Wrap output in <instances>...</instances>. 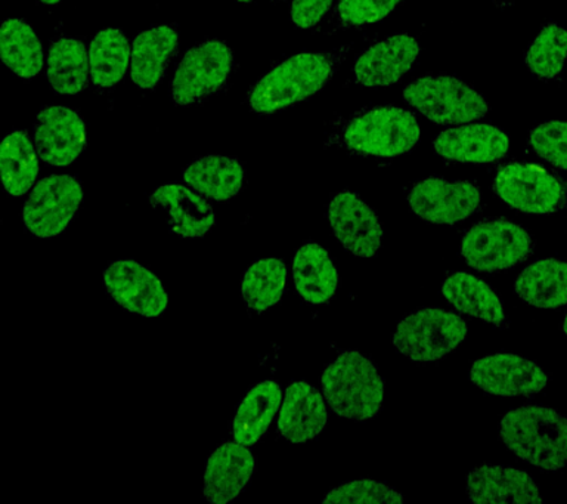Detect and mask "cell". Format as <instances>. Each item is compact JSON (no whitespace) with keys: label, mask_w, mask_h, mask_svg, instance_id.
Listing matches in <instances>:
<instances>
[{"label":"cell","mask_w":567,"mask_h":504,"mask_svg":"<svg viewBox=\"0 0 567 504\" xmlns=\"http://www.w3.org/2000/svg\"><path fill=\"white\" fill-rule=\"evenodd\" d=\"M343 51L303 52L265 74L248 92L255 113L272 114L318 94L334 76Z\"/></svg>","instance_id":"1"},{"label":"cell","mask_w":567,"mask_h":504,"mask_svg":"<svg viewBox=\"0 0 567 504\" xmlns=\"http://www.w3.org/2000/svg\"><path fill=\"white\" fill-rule=\"evenodd\" d=\"M499 436L518 459L544 471L567 466V418L548 407L526 405L501 420Z\"/></svg>","instance_id":"2"},{"label":"cell","mask_w":567,"mask_h":504,"mask_svg":"<svg viewBox=\"0 0 567 504\" xmlns=\"http://www.w3.org/2000/svg\"><path fill=\"white\" fill-rule=\"evenodd\" d=\"M322 395L340 418L363 420L375 418L383 405L384 383L374 362L358 351L340 353L323 370Z\"/></svg>","instance_id":"3"},{"label":"cell","mask_w":567,"mask_h":504,"mask_svg":"<svg viewBox=\"0 0 567 504\" xmlns=\"http://www.w3.org/2000/svg\"><path fill=\"white\" fill-rule=\"evenodd\" d=\"M337 141L341 147L362 156L398 157L419 144L420 125L406 110L384 105L350 119Z\"/></svg>","instance_id":"4"},{"label":"cell","mask_w":567,"mask_h":504,"mask_svg":"<svg viewBox=\"0 0 567 504\" xmlns=\"http://www.w3.org/2000/svg\"><path fill=\"white\" fill-rule=\"evenodd\" d=\"M403 100L437 125H465L485 117V99L467 83L451 76L416 79L403 90Z\"/></svg>","instance_id":"5"},{"label":"cell","mask_w":567,"mask_h":504,"mask_svg":"<svg viewBox=\"0 0 567 504\" xmlns=\"http://www.w3.org/2000/svg\"><path fill=\"white\" fill-rule=\"evenodd\" d=\"M465 336L467 325L463 318L445 309L424 308L399 322L393 344L411 361L432 362L458 348Z\"/></svg>","instance_id":"6"},{"label":"cell","mask_w":567,"mask_h":504,"mask_svg":"<svg viewBox=\"0 0 567 504\" xmlns=\"http://www.w3.org/2000/svg\"><path fill=\"white\" fill-rule=\"evenodd\" d=\"M534 251L526 229L507 219H486L465 232L461 255L468 267L482 272L504 271L525 263Z\"/></svg>","instance_id":"7"},{"label":"cell","mask_w":567,"mask_h":504,"mask_svg":"<svg viewBox=\"0 0 567 504\" xmlns=\"http://www.w3.org/2000/svg\"><path fill=\"white\" fill-rule=\"evenodd\" d=\"M494 192L525 214L548 215L567 205V184L543 166L509 163L496 172Z\"/></svg>","instance_id":"8"},{"label":"cell","mask_w":567,"mask_h":504,"mask_svg":"<svg viewBox=\"0 0 567 504\" xmlns=\"http://www.w3.org/2000/svg\"><path fill=\"white\" fill-rule=\"evenodd\" d=\"M83 202V187L71 175L40 179L22 207V223L35 238L60 236L69 227Z\"/></svg>","instance_id":"9"},{"label":"cell","mask_w":567,"mask_h":504,"mask_svg":"<svg viewBox=\"0 0 567 504\" xmlns=\"http://www.w3.org/2000/svg\"><path fill=\"white\" fill-rule=\"evenodd\" d=\"M233 68V51L224 42L210 39L190 48L173 78V101L177 105L202 103L226 85Z\"/></svg>","instance_id":"10"},{"label":"cell","mask_w":567,"mask_h":504,"mask_svg":"<svg viewBox=\"0 0 567 504\" xmlns=\"http://www.w3.org/2000/svg\"><path fill=\"white\" fill-rule=\"evenodd\" d=\"M408 203L425 223L454 225L478 209L481 192L468 181L427 178L411 188Z\"/></svg>","instance_id":"11"},{"label":"cell","mask_w":567,"mask_h":504,"mask_svg":"<svg viewBox=\"0 0 567 504\" xmlns=\"http://www.w3.org/2000/svg\"><path fill=\"white\" fill-rule=\"evenodd\" d=\"M104 286L120 307L137 316L159 317L167 309L168 295L159 278L135 260H115L104 271Z\"/></svg>","instance_id":"12"},{"label":"cell","mask_w":567,"mask_h":504,"mask_svg":"<svg viewBox=\"0 0 567 504\" xmlns=\"http://www.w3.org/2000/svg\"><path fill=\"white\" fill-rule=\"evenodd\" d=\"M470 379L482 391L498 397H532L548 383V376L539 366L513 353H495L474 361Z\"/></svg>","instance_id":"13"},{"label":"cell","mask_w":567,"mask_h":504,"mask_svg":"<svg viewBox=\"0 0 567 504\" xmlns=\"http://www.w3.org/2000/svg\"><path fill=\"white\" fill-rule=\"evenodd\" d=\"M328 223L337 240L359 258H372L383 240V228L375 212L358 194H336L328 206Z\"/></svg>","instance_id":"14"},{"label":"cell","mask_w":567,"mask_h":504,"mask_svg":"<svg viewBox=\"0 0 567 504\" xmlns=\"http://www.w3.org/2000/svg\"><path fill=\"white\" fill-rule=\"evenodd\" d=\"M39 157L49 166H70L86 148V126L78 112L62 105L43 109L34 123Z\"/></svg>","instance_id":"15"},{"label":"cell","mask_w":567,"mask_h":504,"mask_svg":"<svg viewBox=\"0 0 567 504\" xmlns=\"http://www.w3.org/2000/svg\"><path fill=\"white\" fill-rule=\"evenodd\" d=\"M420 45L410 34H394L368 48L353 68L357 83L365 88L392 86L415 64Z\"/></svg>","instance_id":"16"},{"label":"cell","mask_w":567,"mask_h":504,"mask_svg":"<svg viewBox=\"0 0 567 504\" xmlns=\"http://www.w3.org/2000/svg\"><path fill=\"white\" fill-rule=\"evenodd\" d=\"M255 466V457L246 445L235 441L217 446L204 472V498L213 504L233 502L250 482Z\"/></svg>","instance_id":"17"},{"label":"cell","mask_w":567,"mask_h":504,"mask_svg":"<svg viewBox=\"0 0 567 504\" xmlns=\"http://www.w3.org/2000/svg\"><path fill=\"white\" fill-rule=\"evenodd\" d=\"M434 152L460 163H492L507 156L508 136L496 126L458 125L443 131L433 141Z\"/></svg>","instance_id":"18"},{"label":"cell","mask_w":567,"mask_h":504,"mask_svg":"<svg viewBox=\"0 0 567 504\" xmlns=\"http://www.w3.org/2000/svg\"><path fill=\"white\" fill-rule=\"evenodd\" d=\"M470 502L478 504L544 503L538 485L526 472L514 467H476L467 476Z\"/></svg>","instance_id":"19"},{"label":"cell","mask_w":567,"mask_h":504,"mask_svg":"<svg viewBox=\"0 0 567 504\" xmlns=\"http://www.w3.org/2000/svg\"><path fill=\"white\" fill-rule=\"evenodd\" d=\"M326 398L306 382L291 383L284 397L278 415V433L292 444H303L317 438L326 428Z\"/></svg>","instance_id":"20"},{"label":"cell","mask_w":567,"mask_h":504,"mask_svg":"<svg viewBox=\"0 0 567 504\" xmlns=\"http://www.w3.org/2000/svg\"><path fill=\"white\" fill-rule=\"evenodd\" d=\"M151 206L171 215V229L181 238H202L216 224V215L202 194L184 185L167 184L155 189L150 197Z\"/></svg>","instance_id":"21"},{"label":"cell","mask_w":567,"mask_h":504,"mask_svg":"<svg viewBox=\"0 0 567 504\" xmlns=\"http://www.w3.org/2000/svg\"><path fill=\"white\" fill-rule=\"evenodd\" d=\"M179 45V33L172 25H157L137 34L132 43L131 76L141 90H153L162 81L168 61Z\"/></svg>","instance_id":"22"},{"label":"cell","mask_w":567,"mask_h":504,"mask_svg":"<svg viewBox=\"0 0 567 504\" xmlns=\"http://www.w3.org/2000/svg\"><path fill=\"white\" fill-rule=\"evenodd\" d=\"M297 294L310 305H323L334 298L339 274L328 251L318 243H306L292 260Z\"/></svg>","instance_id":"23"},{"label":"cell","mask_w":567,"mask_h":504,"mask_svg":"<svg viewBox=\"0 0 567 504\" xmlns=\"http://www.w3.org/2000/svg\"><path fill=\"white\" fill-rule=\"evenodd\" d=\"M281 401V387L274 380H264L252 387L235 413L230 428L234 441L246 446L255 445L274 422Z\"/></svg>","instance_id":"24"},{"label":"cell","mask_w":567,"mask_h":504,"mask_svg":"<svg viewBox=\"0 0 567 504\" xmlns=\"http://www.w3.org/2000/svg\"><path fill=\"white\" fill-rule=\"evenodd\" d=\"M442 294L452 307L470 317L496 327H503L507 322L498 296L485 281L472 274H450L443 281Z\"/></svg>","instance_id":"25"},{"label":"cell","mask_w":567,"mask_h":504,"mask_svg":"<svg viewBox=\"0 0 567 504\" xmlns=\"http://www.w3.org/2000/svg\"><path fill=\"white\" fill-rule=\"evenodd\" d=\"M514 291L532 307L554 309L567 304V263L543 259L523 269Z\"/></svg>","instance_id":"26"},{"label":"cell","mask_w":567,"mask_h":504,"mask_svg":"<svg viewBox=\"0 0 567 504\" xmlns=\"http://www.w3.org/2000/svg\"><path fill=\"white\" fill-rule=\"evenodd\" d=\"M184 181L204 197L228 202L241 192L244 171L235 158L206 156L185 167Z\"/></svg>","instance_id":"27"},{"label":"cell","mask_w":567,"mask_h":504,"mask_svg":"<svg viewBox=\"0 0 567 504\" xmlns=\"http://www.w3.org/2000/svg\"><path fill=\"white\" fill-rule=\"evenodd\" d=\"M47 78L58 94L82 92L91 79L89 52L83 42L74 38L56 39L49 50Z\"/></svg>","instance_id":"28"},{"label":"cell","mask_w":567,"mask_h":504,"mask_svg":"<svg viewBox=\"0 0 567 504\" xmlns=\"http://www.w3.org/2000/svg\"><path fill=\"white\" fill-rule=\"evenodd\" d=\"M38 150L29 134L17 131L0 145V175L9 196L22 197L29 193L39 175Z\"/></svg>","instance_id":"29"},{"label":"cell","mask_w":567,"mask_h":504,"mask_svg":"<svg viewBox=\"0 0 567 504\" xmlns=\"http://www.w3.org/2000/svg\"><path fill=\"white\" fill-rule=\"evenodd\" d=\"M0 59L22 79H33L42 73L43 47L24 20H7L0 28Z\"/></svg>","instance_id":"30"},{"label":"cell","mask_w":567,"mask_h":504,"mask_svg":"<svg viewBox=\"0 0 567 504\" xmlns=\"http://www.w3.org/2000/svg\"><path fill=\"white\" fill-rule=\"evenodd\" d=\"M131 47L127 38L117 29L97 33L89 48L91 82L101 90L117 85L131 64Z\"/></svg>","instance_id":"31"},{"label":"cell","mask_w":567,"mask_h":504,"mask_svg":"<svg viewBox=\"0 0 567 504\" xmlns=\"http://www.w3.org/2000/svg\"><path fill=\"white\" fill-rule=\"evenodd\" d=\"M287 282V268L281 259L257 260L244 272L241 295L250 311L260 313L281 300Z\"/></svg>","instance_id":"32"},{"label":"cell","mask_w":567,"mask_h":504,"mask_svg":"<svg viewBox=\"0 0 567 504\" xmlns=\"http://www.w3.org/2000/svg\"><path fill=\"white\" fill-rule=\"evenodd\" d=\"M567 60V30L557 24L545 25L525 55L527 69L539 79L560 76Z\"/></svg>","instance_id":"33"},{"label":"cell","mask_w":567,"mask_h":504,"mask_svg":"<svg viewBox=\"0 0 567 504\" xmlns=\"http://www.w3.org/2000/svg\"><path fill=\"white\" fill-rule=\"evenodd\" d=\"M322 503L401 504L403 503V495L392 486L383 484V482L359 480L328 491Z\"/></svg>","instance_id":"34"},{"label":"cell","mask_w":567,"mask_h":504,"mask_svg":"<svg viewBox=\"0 0 567 504\" xmlns=\"http://www.w3.org/2000/svg\"><path fill=\"white\" fill-rule=\"evenodd\" d=\"M530 147L549 165L567 171V122H547L529 135Z\"/></svg>","instance_id":"35"},{"label":"cell","mask_w":567,"mask_h":504,"mask_svg":"<svg viewBox=\"0 0 567 504\" xmlns=\"http://www.w3.org/2000/svg\"><path fill=\"white\" fill-rule=\"evenodd\" d=\"M403 0H340L337 20L344 25H365L385 19Z\"/></svg>","instance_id":"36"},{"label":"cell","mask_w":567,"mask_h":504,"mask_svg":"<svg viewBox=\"0 0 567 504\" xmlns=\"http://www.w3.org/2000/svg\"><path fill=\"white\" fill-rule=\"evenodd\" d=\"M331 6L332 0H292V23L299 29H312L326 17Z\"/></svg>","instance_id":"37"},{"label":"cell","mask_w":567,"mask_h":504,"mask_svg":"<svg viewBox=\"0 0 567 504\" xmlns=\"http://www.w3.org/2000/svg\"><path fill=\"white\" fill-rule=\"evenodd\" d=\"M39 2L44 3V6H58L62 0H39Z\"/></svg>","instance_id":"38"},{"label":"cell","mask_w":567,"mask_h":504,"mask_svg":"<svg viewBox=\"0 0 567 504\" xmlns=\"http://www.w3.org/2000/svg\"><path fill=\"white\" fill-rule=\"evenodd\" d=\"M563 331L567 335V316L565 318V321H563Z\"/></svg>","instance_id":"39"},{"label":"cell","mask_w":567,"mask_h":504,"mask_svg":"<svg viewBox=\"0 0 567 504\" xmlns=\"http://www.w3.org/2000/svg\"><path fill=\"white\" fill-rule=\"evenodd\" d=\"M237 2L248 3V2H252V0H237Z\"/></svg>","instance_id":"40"},{"label":"cell","mask_w":567,"mask_h":504,"mask_svg":"<svg viewBox=\"0 0 567 504\" xmlns=\"http://www.w3.org/2000/svg\"><path fill=\"white\" fill-rule=\"evenodd\" d=\"M277 2H278V0H277Z\"/></svg>","instance_id":"41"}]
</instances>
